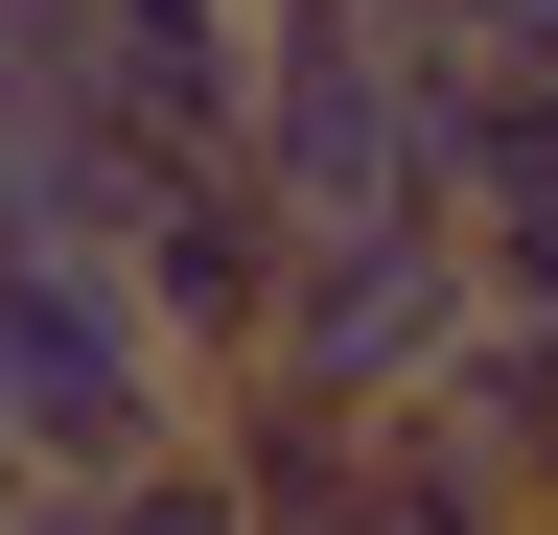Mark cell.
Segmentation results:
<instances>
[{"instance_id": "4", "label": "cell", "mask_w": 558, "mask_h": 535, "mask_svg": "<svg viewBox=\"0 0 558 535\" xmlns=\"http://www.w3.org/2000/svg\"><path fill=\"white\" fill-rule=\"evenodd\" d=\"M117 280H140V326L186 350V396H233L256 326H279V210H256V163H163L140 233H117Z\"/></svg>"}, {"instance_id": "2", "label": "cell", "mask_w": 558, "mask_h": 535, "mask_svg": "<svg viewBox=\"0 0 558 535\" xmlns=\"http://www.w3.org/2000/svg\"><path fill=\"white\" fill-rule=\"evenodd\" d=\"M279 233H396L442 210L418 186V24L396 0H256V117H233Z\"/></svg>"}, {"instance_id": "5", "label": "cell", "mask_w": 558, "mask_h": 535, "mask_svg": "<svg viewBox=\"0 0 558 535\" xmlns=\"http://www.w3.org/2000/svg\"><path fill=\"white\" fill-rule=\"evenodd\" d=\"M418 420H442L512 512H558V326H535V303H488L465 350H442V396H418Z\"/></svg>"}, {"instance_id": "3", "label": "cell", "mask_w": 558, "mask_h": 535, "mask_svg": "<svg viewBox=\"0 0 558 535\" xmlns=\"http://www.w3.org/2000/svg\"><path fill=\"white\" fill-rule=\"evenodd\" d=\"M465 326H488V256H465L442 210H396V233H279L256 373H279V396H349V420H418Z\"/></svg>"}, {"instance_id": "6", "label": "cell", "mask_w": 558, "mask_h": 535, "mask_svg": "<svg viewBox=\"0 0 558 535\" xmlns=\"http://www.w3.org/2000/svg\"><path fill=\"white\" fill-rule=\"evenodd\" d=\"M0 489H24V465H0Z\"/></svg>"}, {"instance_id": "1", "label": "cell", "mask_w": 558, "mask_h": 535, "mask_svg": "<svg viewBox=\"0 0 558 535\" xmlns=\"http://www.w3.org/2000/svg\"><path fill=\"white\" fill-rule=\"evenodd\" d=\"M163 442H209V396H186L163 326H140V280L94 233H0V465H24V489H117V465H163Z\"/></svg>"}]
</instances>
